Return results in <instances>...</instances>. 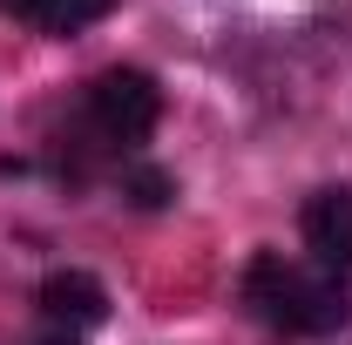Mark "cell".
<instances>
[{"label":"cell","mask_w":352,"mask_h":345,"mask_svg":"<svg viewBox=\"0 0 352 345\" xmlns=\"http://www.w3.org/2000/svg\"><path fill=\"white\" fill-rule=\"evenodd\" d=\"M244 298L264 325L278 332H332L352 318V291L346 278H325L318 264H292L285 251H258L251 271H244Z\"/></svg>","instance_id":"6da1fadb"},{"label":"cell","mask_w":352,"mask_h":345,"mask_svg":"<svg viewBox=\"0 0 352 345\" xmlns=\"http://www.w3.org/2000/svg\"><path fill=\"white\" fill-rule=\"evenodd\" d=\"M298 230H305V251L325 278L352 271V190H318L298 216Z\"/></svg>","instance_id":"277c9868"},{"label":"cell","mask_w":352,"mask_h":345,"mask_svg":"<svg viewBox=\"0 0 352 345\" xmlns=\"http://www.w3.org/2000/svg\"><path fill=\"white\" fill-rule=\"evenodd\" d=\"M34 304H41L47 332H75V339L109 318V291H102V278H88V271H47Z\"/></svg>","instance_id":"3957f363"},{"label":"cell","mask_w":352,"mask_h":345,"mask_svg":"<svg viewBox=\"0 0 352 345\" xmlns=\"http://www.w3.org/2000/svg\"><path fill=\"white\" fill-rule=\"evenodd\" d=\"M109 7H116V0H0V14H14V21H28V27H41V34H82Z\"/></svg>","instance_id":"5b68a950"},{"label":"cell","mask_w":352,"mask_h":345,"mask_svg":"<svg viewBox=\"0 0 352 345\" xmlns=\"http://www.w3.org/2000/svg\"><path fill=\"white\" fill-rule=\"evenodd\" d=\"M88 129L102 135L109 149H135L142 135L156 129V115H163V88L149 82L142 68H102L95 82H88Z\"/></svg>","instance_id":"7a4b0ae2"},{"label":"cell","mask_w":352,"mask_h":345,"mask_svg":"<svg viewBox=\"0 0 352 345\" xmlns=\"http://www.w3.org/2000/svg\"><path fill=\"white\" fill-rule=\"evenodd\" d=\"M41 345H82V339H75V332H47Z\"/></svg>","instance_id":"52a82bcc"},{"label":"cell","mask_w":352,"mask_h":345,"mask_svg":"<svg viewBox=\"0 0 352 345\" xmlns=\"http://www.w3.org/2000/svg\"><path fill=\"white\" fill-rule=\"evenodd\" d=\"M122 190H129V203H142V210H163L176 197L170 170H149V163H129V170H122Z\"/></svg>","instance_id":"8992f818"}]
</instances>
